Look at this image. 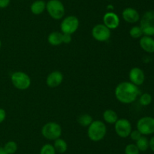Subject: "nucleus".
I'll list each match as a JSON object with an SVG mask.
<instances>
[{
	"mask_svg": "<svg viewBox=\"0 0 154 154\" xmlns=\"http://www.w3.org/2000/svg\"><path fill=\"white\" fill-rule=\"evenodd\" d=\"M114 95L120 103L129 104L136 101L140 95V91L138 86L131 82H121L116 86Z\"/></svg>",
	"mask_w": 154,
	"mask_h": 154,
	"instance_id": "1",
	"label": "nucleus"
},
{
	"mask_svg": "<svg viewBox=\"0 0 154 154\" xmlns=\"http://www.w3.org/2000/svg\"><path fill=\"white\" fill-rule=\"evenodd\" d=\"M87 128V136L92 141L99 142L106 136L107 126L102 121L93 120Z\"/></svg>",
	"mask_w": 154,
	"mask_h": 154,
	"instance_id": "2",
	"label": "nucleus"
},
{
	"mask_svg": "<svg viewBox=\"0 0 154 154\" xmlns=\"http://www.w3.org/2000/svg\"><path fill=\"white\" fill-rule=\"evenodd\" d=\"M11 81L14 87L20 91H25L31 85L29 75L22 71H16L11 75Z\"/></svg>",
	"mask_w": 154,
	"mask_h": 154,
	"instance_id": "3",
	"label": "nucleus"
},
{
	"mask_svg": "<svg viewBox=\"0 0 154 154\" xmlns=\"http://www.w3.org/2000/svg\"><path fill=\"white\" fill-rule=\"evenodd\" d=\"M62 131L60 124L55 122H47L42 128V136L49 140H55L61 137Z\"/></svg>",
	"mask_w": 154,
	"mask_h": 154,
	"instance_id": "4",
	"label": "nucleus"
},
{
	"mask_svg": "<svg viewBox=\"0 0 154 154\" xmlns=\"http://www.w3.org/2000/svg\"><path fill=\"white\" fill-rule=\"evenodd\" d=\"M46 10L51 18L54 20L62 19L66 13L64 5L60 0H49L46 3Z\"/></svg>",
	"mask_w": 154,
	"mask_h": 154,
	"instance_id": "5",
	"label": "nucleus"
},
{
	"mask_svg": "<svg viewBox=\"0 0 154 154\" xmlns=\"http://www.w3.org/2000/svg\"><path fill=\"white\" fill-rule=\"evenodd\" d=\"M140 27L145 36H154V11H146L140 18Z\"/></svg>",
	"mask_w": 154,
	"mask_h": 154,
	"instance_id": "6",
	"label": "nucleus"
},
{
	"mask_svg": "<svg viewBox=\"0 0 154 154\" xmlns=\"http://www.w3.org/2000/svg\"><path fill=\"white\" fill-rule=\"evenodd\" d=\"M91 33L95 40L99 42H105L111 38V30L103 24H99L93 27Z\"/></svg>",
	"mask_w": 154,
	"mask_h": 154,
	"instance_id": "7",
	"label": "nucleus"
},
{
	"mask_svg": "<svg viewBox=\"0 0 154 154\" xmlns=\"http://www.w3.org/2000/svg\"><path fill=\"white\" fill-rule=\"evenodd\" d=\"M79 27V20L76 16L69 15L63 18L60 24V29L63 33L72 35Z\"/></svg>",
	"mask_w": 154,
	"mask_h": 154,
	"instance_id": "8",
	"label": "nucleus"
},
{
	"mask_svg": "<svg viewBox=\"0 0 154 154\" xmlns=\"http://www.w3.org/2000/svg\"><path fill=\"white\" fill-rule=\"evenodd\" d=\"M137 129L142 135H150L154 134V118L151 116H144L137 122Z\"/></svg>",
	"mask_w": 154,
	"mask_h": 154,
	"instance_id": "9",
	"label": "nucleus"
},
{
	"mask_svg": "<svg viewBox=\"0 0 154 154\" xmlns=\"http://www.w3.org/2000/svg\"><path fill=\"white\" fill-rule=\"evenodd\" d=\"M114 130L117 135L122 138L128 137L132 130V124L127 119L121 118L114 124Z\"/></svg>",
	"mask_w": 154,
	"mask_h": 154,
	"instance_id": "10",
	"label": "nucleus"
},
{
	"mask_svg": "<svg viewBox=\"0 0 154 154\" xmlns=\"http://www.w3.org/2000/svg\"><path fill=\"white\" fill-rule=\"evenodd\" d=\"M129 80L132 83L137 86L141 85L144 82L145 80V75L144 72L141 68L133 67L130 69L129 72Z\"/></svg>",
	"mask_w": 154,
	"mask_h": 154,
	"instance_id": "11",
	"label": "nucleus"
},
{
	"mask_svg": "<svg viewBox=\"0 0 154 154\" xmlns=\"http://www.w3.org/2000/svg\"><path fill=\"white\" fill-rule=\"evenodd\" d=\"M103 24L110 30H115L120 25V18L116 13L108 11L103 16Z\"/></svg>",
	"mask_w": 154,
	"mask_h": 154,
	"instance_id": "12",
	"label": "nucleus"
},
{
	"mask_svg": "<svg viewBox=\"0 0 154 154\" xmlns=\"http://www.w3.org/2000/svg\"><path fill=\"white\" fill-rule=\"evenodd\" d=\"M63 81V74L60 71L54 70L48 74L46 79V84L50 88H57Z\"/></svg>",
	"mask_w": 154,
	"mask_h": 154,
	"instance_id": "13",
	"label": "nucleus"
},
{
	"mask_svg": "<svg viewBox=\"0 0 154 154\" xmlns=\"http://www.w3.org/2000/svg\"><path fill=\"white\" fill-rule=\"evenodd\" d=\"M122 18L129 24H135L140 21V14L136 9L133 8H126L122 12Z\"/></svg>",
	"mask_w": 154,
	"mask_h": 154,
	"instance_id": "14",
	"label": "nucleus"
},
{
	"mask_svg": "<svg viewBox=\"0 0 154 154\" xmlns=\"http://www.w3.org/2000/svg\"><path fill=\"white\" fill-rule=\"evenodd\" d=\"M139 45L141 48L147 53H154V39L152 36H144L140 38Z\"/></svg>",
	"mask_w": 154,
	"mask_h": 154,
	"instance_id": "15",
	"label": "nucleus"
},
{
	"mask_svg": "<svg viewBox=\"0 0 154 154\" xmlns=\"http://www.w3.org/2000/svg\"><path fill=\"white\" fill-rule=\"evenodd\" d=\"M31 12L35 15H38L46 10V2L43 0H36L30 6Z\"/></svg>",
	"mask_w": 154,
	"mask_h": 154,
	"instance_id": "16",
	"label": "nucleus"
},
{
	"mask_svg": "<svg viewBox=\"0 0 154 154\" xmlns=\"http://www.w3.org/2000/svg\"><path fill=\"white\" fill-rule=\"evenodd\" d=\"M48 42L53 46H57L63 43V33L54 31L50 33L48 36Z\"/></svg>",
	"mask_w": 154,
	"mask_h": 154,
	"instance_id": "17",
	"label": "nucleus"
},
{
	"mask_svg": "<svg viewBox=\"0 0 154 154\" xmlns=\"http://www.w3.org/2000/svg\"><path fill=\"white\" fill-rule=\"evenodd\" d=\"M102 116H103L104 121L108 124H115L119 119L117 112L111 109H108V110H105Z\"/></svg>",
	"mask_w": 154,
	"mask_h": 154,
	"instance_id": "18",
	"label": "nucleus"
},
{
	"mask_svg": "<svg viewBox=\"0 0 154 154\" xmlns=\"http://www.w3.org/2000/svg\"><path fill=\"white\" fill-rule=\"evenodd\" d=\"M54 146L56 152L61 154L66 152L68 149V144L66 143V141L65 140H63V138H60V137H59V138L56 139L54 140Z\"/></svg>",
	"mask_w": 154,
	"mask_h": 154,
	"instance_id": "19",
	"label": "nucleus"
},
{
	"mask_svg": "<svg viewBox=\"0 0 154 154\" xmlns=\"http://www.w3.org/2000/svg\"><path fill=\"white\" fill-rule=\"evenodd\" d=\"M78 122L80 125L83 127H88L90 124L93 122V119L90 114L84 113V114L80 115L78 117Z\"/></svg>",
	"mask_w": 154,
	"mask_h": 154,
	"instance_id": "20",
	"label": "nucleus"
},
{
	"mask_svg": "<svg viewBox=\"0 0 154 154\" xmlns=\"http://www.w3.org/2000/svg\"><path fill=\"white\" fill-rule=\"evenodd\" d=\"M135 143L137 147L138 148L139 151L141 152H144V151L147 150L149 148V140L147 139V137L144 135H142L139 139H138Z\"/></svg>",
	"mask_w": 154,
	"mask_h": 154,
	"instance_id": "21",
	"label": "nucleus"
},
{
	"mask_svg": "<svg viewBox=\"0 0 154 154\" xmlns=\"http://www.w3.org/2000/svg\"><path fill=\"white\" fill-rule=\"evenodd\" d=\"M3 148L8 154H14L17 150V143L14 140H9L6 142Z\"/></svg>",
	"mask_w": 154,
	"mask_h": 154,
	"instance_id": "22",
	"label": "nucleus"
},
{
	"mask_svg": "<svg viewBox=\"0 0 154 154\" xmlns=\"http://www.w3.org/2000/svg\"><path fill=\"white\" fill-rule=\"evenodd\" d=\"M129 36L133 39H139L144 36V33L140 26H134L129 30Z\"/></svg>",
	"mask_w": 154,
	"mask_h": 154,
	"instance_id": "23",
	"label": "nucleus"
},
{
	"mask_svg": "<svg viewBox=\"0 0 154 154\" xmlns=\"http://www.w3.org/2000/svg\"><path fill=\"white\" fill-rule=\"evenodd\" d=\"M152 101H153V98H152L151 95L149 93H144L141 95L139 98V103L141 105L144 106H148L151 104Z\"/></svg>",
	"mask_w": 154,
	"mask_h": 154,
	"instance_id": "24",
	"label": "nucleus"
},
{
	"mask_svg": "<svg viewBox=\"0 0 154 154\" xmlns=\"http://www.w3.org/2000/svg\"><path fill=\"white\" fill-rule=\"evenodd\" d=\"M55 149L53 144L51 143H45L42 146L40 149V154H56Z\"/></svg>",
	"mask_w": 154,
	"mask_h": 154,
	"instance_id": "25",
	"label": "nucleus"
},
{
	"mask_svg": "<svg viewBox=\"0 0 154 154\" xmlns=\"http://www.w3.org/2000/svg\"><path fill=\"white\" fill-rule=\"evenodd\" d=\"M125 154H139L140 151L135 143H129L125 147Z\"/></svg>",
	"mask_w": 154,
	"mask_h": 154,
	"instance_id": "26",
	"label": "nucleus"
},
{
	"mask_svg": "<svg viewBox=\"0 0 154 154\" xmlns=\"http://www.w3.org/2000/svg\"><path fill=\"white\" fill-rule=\"evenodd\" d=\"M141 136H142V134H141V132H140L138 129H135L132 130L129 137H130L131 139H132V140H134V141H137Z\"/></svg>",
	"mask_w": 154,
	"mask_h": 154,
	"instance_id": "27",
	"label": "nucleus"
},
{
	"mask_svg": "<svg viewBox=\"0 0 154 154\" xmlns=\"http://www.w3.org/2000/svg\"><path fill=\"white\" fill-rule=\"evenodd\" d=\"M72 35L67 33H63V43L69 44L72 42Z\"/></svg>",
	"mask_w": 154,
	"mask_h": 154,
	"instance_id": "28",
	"label": "nucleus"
},
{
	"mask_svg": "<svg viewBox=\"0 0 154 154\" xmlns=\"http://www.w3.org/2000/svg\"><path fill=\"white\" fill-rule=\"evenodd\" d=\"M6 119V111L5 109L0 107V124L2 123Z\"/></svg>",
	"mask_w": 154,
	"mask_h": 154,
	"instance_id": "29",
	"label": "nucleus"
},
{
	"mask_svg": "<svg viewBox=\"0 0 154 154\" xmlns=\"http://www.w3.org/2000/svg\"><path fill=\"white\" fill-rule=\"evenodd\" d=\"M11 0H0V8H5L9 5Z\"/></svg>",
	"mask_w": 154,
	"mask_h": 154,
	"instance_id": "30",
	"label": "nucleus"
},
{
	"mask_svg": "<svg viewBox=\"0 0 154 154\" xmlns=\"http://www.w3.org/2000/svg\"><path fill=\"white\" fill-rule=\"evenodd\" d=\"M149 147L151 149L152 151L154 152V136L150 138V140H149Z\"/></svg>",
	"mask_w": 154,
	"mask_h": 154,
	"instance_id": "31",
	"label": "nucleus"
},
{
	"mask_svg": "<svg viewBox=\"0 0 154 154\" xmlns=\"http://www.w3.org/2000/svg\"><path fill=\"white\" fill-rule=\"evenodd\" d=\"M0 154H8L7 152L5 151L4 148L2 147V146H0Z\"/></svg>",
	"mask_w": 154,
	"mask_h": 154,
	"instance_id": "32",
	"label": "nucleus"
},
{
	"mask_svg": "<svg viewBox=\"0 0 154 154\" xmlns=\"http://www.w3.org/2000/svg\"><path fill=\"white\" fill-rule=\"evenodd\" d=\"M107 8H108V9L111 8V9H112V10L114 9V6H113V5H108Z\"/></svg>",
	"mask_w": 154,
	"mask_h": 154,
	"instance_id": "33",
	"label": "nucleus"
},
{
	"mask_svg": "<svg viewBox=\"0 0 154 154\" xmlns=\"http://www.w3.org/2000/svg\"><path fill=\"white\" fill-rule=\"evenodd\" d=\"M1 47H2V41L0 40V48H1Z\"/></svg>",
	"mask_w": 154,
	"mask_h": 154,
	"instance_id": "34",
	"label": "nucleus"
},
{
	"mask_svg": "<svg viewBox=\"0 0 154 154\" xmlns=\"http://www.w3.org/2000/svg\"><path fill=\"white\" fill-rule=\"evenodd\" d=\"M153 110H154V107H153Z\"/></svg>",
	"mask_w": 154,
	"mask_h": 154,
	"instance_id": "35",
	"label": "nucleus"
}]
</instances>
